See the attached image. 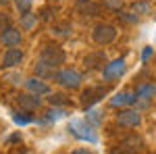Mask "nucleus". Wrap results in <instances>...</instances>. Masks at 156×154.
<instances>
[{"label": "nucleus", "mask_w": 156, "mask_h": 154, "mask_svg": "<svg viewBox=\"0 0 156 154\" xmlns=\"http://www.w3.org/2000/svg\"><path fill=\"white\" fill-rule=\"evenodd\" d=\"M36 73H37V77H50V75H54V69L48 67L46 63L37 60V63H36Z\"/></svg>", "instance_id": "18"}, {"label": "nucleus", "mask_w": 156, "mask_h": 154, "mask_svg": "<svg viewBox=\"0 0 156 154\" xmlns=\"http://www.w3.org/2000/svg\"><path fill=\"white\" fill-rule=\"evenodd\" d=\"M87 119H90L94 125H98V123H100V113H98V110H92V113L87 115Z\"/></svg>", "instance_id": "26"}, {"label": "nucleus", "mask_w": 156, "mask_h": 154, "mask_svg": "<svg viewBox=\"0 0 156 154\" xmlns=\"http://www.w3.org/2000/svg\"><path fill=\"white\" fill-rule=\"evenodd\" d=\"M75 15H79L81 19H94L100 15V6L94 0H77L75 2Z\"/></svg>", "instance_id": "6"}, {"label": "nucleus", "mask_w": 156, "mask_h": 154, "mask_svg": "<svg viewBox=\"0 0 156 154\" xmlns=\"http://www.w3.org/2000/svg\"><path fill=\"white\" fill-rule=\"evenodd\" d=\"M156 94V85H144V88H140L137 90V98H144V100H148V98H152V96Z\"/></svg>", "instance_id": "19"}, {"label": "nucleus", "mask_w": 156, "mask_h": 154, "mask_svg": "<svg viewBox=\"0 0 156 154\" xmlns=\"http://www.w3.org/2000/svg\"><path fill=\"white\" fill-rule=\"evenodd\" d=\"M71 154H92L90 150H83V148H79V150H75V152H71Z\"/></svg>", "instance_id": "30"}, {"label": "nucleus", "mask_w": 156, "mask_h": 154, "mask_svg": "<svg viewBox=\"0 0 156 154\" xmlns=\"http://www.w3.org/2000/svg\"><path fill=\"white\" fill-rule=\"evenodd\" d=\"M71 31H73L71 23H60V25H54V29H52V34H54V36H58V38H67V36H71Z\"/></svg>", "instance_id": "17"}, {"label": "nucleus", "mask_w": 156, "mask_h": 154, "mask_svg": "<svg viewBox=\"0 0 156 154\" xmlns=\"http://www.w3.org/2000/svg\"><path fill=\"white\" fill-rule=\"evenodd\" d=\"M25 88H27V92H31V94H50V88L46 83L42 81V77H31V79H25Z\"/></svg>", "instance_id": "13"}, {"label": "nucleus", "mask_w": 156, "mask_h": 154, "mask_svg": "<svg viewBox=\"0 0 156 154\" xmlns=\"http://www.w3.org/2000/svg\"><path fill=\"white\" fill-rule=\"evenodd\" d=\"M46 115H48V121H58V119H62L67 115V110H65V108H52Z\"/></svg>", "instance_id": "21"}, {"label": "nucleus", "mask_w": 156, "mask_h": 154, "mask_svg": "<svg viewBox=\"0 0 156 154\" xmlns=\"http://www.w3.org/2000/svg\"><path fill=\"white\" fill-rule=\"evenodd\" d=\"M12 121H15L17 125H25V123H29L31 119H29V117H19V115H15V117H12Z\"/></svg>", "instance_id": "27"}, {"label": "nucleus", "mask_w": 156, "mask_h": 154, "mask_svg": "<svg viewBox=\"0 0 156 154\" xmlns=\"http://www.w3.org/2000/svg\"><path fill=\"white\" fill-rule=\"evenodd\" d=\"M48 102L52 104V106H56V104H65L67 100H65V96H62V94H50Z\"/></svg>", "instance_id": "23"}, {"label": "nucleus", "mask_w": 156, "mask_h": 154, "mask_svg": "<svg viewBox=\"0 0 156 154\" xmlns=\"http://www.w3.org/2000/svg\"><path fill=\"white\" fill-rule=\"evenodd\" d=\"M92 38H94L96 44L106 46V44H110V42H115V38H117V29H115L112 25H108V23H100V25L94 27Z\"/></svg>", "instance_id": "2"}, {"label": "nucleus", "mask_w": 156, "mask_h": 154, "mask_svg": "<svg viewBox=\"0 0 156 154\" xmlns=\"http://www.w3.org/2000/svg\"><path fill=\"white\" fill-rule=\"evenodd\" d=\"M117 123L123 125V127H137V125L142 123V115H140L137 110L127 108V110H121L119 115H117Z\"/></svg>", "instance_id": "9"}, {"label": "nucleus", "mask_w": 156, "mask_h": 154, "mask_svg": "<svg viewBox=\"0 0 156 154\" xmlns=\"http://www.w3.org/2000/svg\"><path fill=\"white\" fill-rule=\"evenodd\" d=\"M131 11H133L135 17H137V15H148V13H150V6H148L146 0H135L131 4Z\"/></svg>", "instance_id": "16"}, {"label": "nucleus", "mask_w": 156, "mask_h": 154, "mask_svg": "<svg viewBox=\"0 0 156 154\" xmlns=\"http://www.w3.org/2000/svg\"><path fill=\"white\" fill-rule=\"evenodd\" d=\"M23 17V27L25 29H29L31 25H34V17H31V13H27V15H21Z\"/></svg>", "instance_id": "24"}, {"label": "nucleus", "mask_w": 156, "mask_h": 154, "mask_svg": "<svg viewBox=\"0 0 156 154\" xmlns=\"http://www.w3.org/2000/svg\"><path fill=\"white\" fill-rule=\"evenodd\" d=\"M21 60H23V50H19V48H9L6 52H4V59H2V65L6 67V69H12V67H17V65H21Z\"/></svg>", "instance_id": "12"}, {"label": "nucleus", "mask_w": 156, "mask_h": 154, "mask_svg": "<svg viewBox=\"0 0 156 154\" xmlns=\"http://www.w3.org/2000/svg\"><path fill=\"white\" fill-rule=\"evenodd\" d=\"M108 94V88H104V85H96V88H87V90H83L81 92V106L83 108H92L96 102H100L104 96Z\"/></svg>", "instance_id": "3"}, {"label": "nucleus", "mask_w": 156, "mask_h": 154, "mask_svg": "<svg viewBox=\"0 0 156 154\" xmlns=\"http://www.w3.org/2000/svg\"><path fill=\"white\" fill-rule=\"evenodd\" d=\"M40 60L54 69V67H58V65L65 63V50L60 46H44L42 52H40Z\"/></svg>", "instance_id": "1"}, {"label": "nucleus", "mask_w": 156, "mask_h": 154, "mask_svg": "<svg viewBox=\"0 0 156 154\" xmlns=\"http://www.w3.org/2000/svg\"><path fill=\"white\" fill-rule=\"evenodd\" d=\"M110 154H133L131 150H127V148H123V146H119V148H115Z\"/></svg>", "instance_id": "28"}, {"label": "nucleus", "mask_w": 156, "mask_h": 154, "mask_svg": "<svg viewBox=\"0 0 156 154\" xmlns=\"http://www.w3.org/2000/svg\"><path fill=\"white\" fill-rule=\"evenodd\" d=\"M0 42H2L4 46H9V48H15V46H19V44L23 42V36H21L19 29H15V27H6V29L0 31Z\"/></svg>", "instance_id": "10"}, {"label": "nucleus", "mask_w": 156, "mask_h": 154, "mask_svg": "<svg viewBox=\"0 0 156 154\" xmlns=\"http://www.w3.org/2000/svg\"><path fill=\"white\" fill-rule=\"evenodd\" d=\"M19 140H21V135H11L6 142H9V144H15V142H19Z\"/></svg>", "instance_id": "29"}, {"label": "nucleus", "mask_w": 156, "mask_h": 154, "mask_svg": "<svg viewBox=\"0 0 156 154\" xmlns=\"http://www.w3.org/2000/svg\"><path fill=\"white\" fill-rule=\"evenodd\" d=\"M0 4H6V0H0Z\"/></svg>", "instance_id": "31"}, {"label": "nucleus", "mask_w": 156, "mask_h": 154, "mask_svg": "<svg viewBox=\"0 0 156 154\" xmlns=\"http://www.w3.org/2000/svg\"><path fill=\"white\" fill-rule=\"evenodd\" d=\"M15 6H17V11L21 15H27L31 11V0H15Z\"/></svg>", "instance_id": "20"}, {"label": "nucleus", "mask_w": 156, "mask_h": 154, "mask_svg": "<svg viewBox=\"0 0 156 154\" xmlns=\"http://www.w3.org/2000/svg\"><path fill=\"white\" fill-rule=\"evenodd\" d=\"M69 131H71L75 138H79V140H87V142H92V144L98 142V135L92 133V127H90L85 121H71Z\"/></svg>", "instance_id": "5"}, {"label": "nucleus", "mask_w": 156, "mask_h": 154, "mask_svg": "<svg viewBox=\"0 0 156 154\" xmlns=\"http://www.w3.org/2000/svg\"><path fill=\"white\" fill-rule=\"evenodd\" d=\"M17 104L23 108V110H29V113H34V110H37V108L42 106V100L37 98V94H21L17 96Z\"/></svg>", "instance_id": "11"}, {"label": "nucleus", "mask_w": 156, "mask_h": 154, "mask_svg": "<svg viewBox=\"0 0 156 154\" xmlns=\"http://www.w3.org/2000/svg\"><path fill=\"white\" fill-rule=\"evenodd\" d=\"M135 98H137V96L129 94V92H123V94H117L115 98H112V100H110V106H115V108H119V106H127V104H131Z\"/></svg>", "instance_id": "15"}, {"label": "nucleus", "mask_w": 156, "mask_h": 154, "mask_svg": "<svg viewBox=\"0 0 156 154\" xmlns=\"http://www.w3.org/2000/svg\"><path fill=\"white\" fill-rule=\"evenodd\" d=\"M121 146L127 148V150H131L133 154H137V152L144 150V140H142L140 135H127V138L121 142Z\"/></svg>", "instance_id": "14"}, {"label": "nucleus", "mask_w": 156, "mask_h": 154, "mask_svg": "<svg viewBox=\"0 0 156 154\" xmlns=\"http://www.w3.org/2000/svg\"><path fill=\"white\" fill-rule=\"evenodd\" d=\"M108 65L106 54L104 52H90L87 56L83 59V67L87 71H98V69H104Z\"/></svg>", "instance_id": "8"}, {"label": "nucleus", "mask_w": 156, "mask_h": 154, "mask_svg": "<svg viewBox=\"0 0 156 154\" xmlns=\"http://www.w3.org/2000/svg\"><path fill=\"white\" fill-rule=\"evenodd\" d=\"M6 27H11V19H9L6 15H0V31L6 29Z\"/></svg>", "instance_id": "25"}, {"label": "nucleus", "mask_w": 156, "mask_h": 154, "mask_svg": "<svg viewBox=\"0 0 156 154\" xmlns=\"http://www.w3.org/2000/svg\"><path fill=\"white\" fill-rule=\"evenodd\" d=\"M102 4H104L106 9H112V11H119L121 6H123V0H102Z\"/></svg>", "instance_id": "22"}, {"label": "nucleus", "mask_w": 156, "mask_h": 154, "mask_svg": "<svg viewBox=\"0 0 156 154\" xmlns=\"http://www.w3.org/2000/svg\"><path fill=\"white\" fill-rule=\"evenodd\" d=\"M54 79L58 85L62 88H67V90H77L79 85H81V75L77 71H73V69H65V71H58L54 75Z\"/></svg>", "instance_id": "4"}, {"label": "nucleus", "mask_w": 156, "mask_h": 154, "mask_svg": "<svg viewBox=\"0 0 156 154\" xmlns=\"http://www.w3.org/2000/svg\"><path fill=\"white\" fill-rule=\"evenodd\" d=\"M146 2H150V0H146Z\"/></svg>", "instance_id": "32"}, {"label": "nucleus", "mask_w": 156, "mask_h": 154, "mask_svg": "<svg viewBox=\"0 0 156 154\" xmlns=\"http://www.w3.org/2000/svg\"><path fill=\"white\" fill-rule=\"evenodd\" d=\"M123 73H125V60H123V59L112 60V63H108L106 67L102 69V75H104L106 81H115V79H119Z\"/></svg>", "instance_id": "7"}]
</instances>
